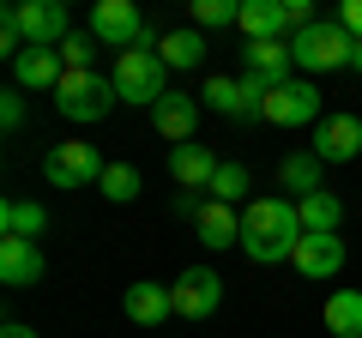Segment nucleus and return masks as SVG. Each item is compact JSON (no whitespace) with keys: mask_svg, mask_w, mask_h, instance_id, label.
<instances>
[{"mask_svg":"<svg viewBox=\"0 0 362 338\" xmlns=\"http://www.w3.org/2000/svg\"><path fill=\"white\" fill-rule=\"evenodd\" d=\"M302 242V218H296V199H247L242 206V254L254 266H278L290 260Z\"/></svg>","mask_w":362,"mask_h":338,"instance_id":"nucleus-1","label":"nucleus"},{"mask_svg":"<svg viewBox=\"0 0 362 338\" xmlns=\"http://www.w3.org/2000/svg\"><path fill=\"white\" fill-rule=\"evenodd\" d=\"M115 97L121 103H145V109H157L169 97V66H163V54L157 49H127V54H115Z\"/></svg>","mask_w":362,"mask_h":338,"instance_id":"nucleus-2","label":"nucleus"},{"mask_svg":"<svg viewBox=\"0 0 362 338\" xmlns=\"http://www.w3.org/2000/svg\"><path fill=\"white\" fill-rule=\"evenodd\" d=\"M350 49H356V37H350L338 18H320V25H308V30L290 37V61H296L302 73H332V66H350Z\"/></svg>","mask_w":362,"mask_h":338,"instance_id":"nucleus-3","label":"nucleus"},{"mask_svg":"<svg viewBox=\"0 0 362 338\" xmlns=\"http://www.w3.org/2000/svg\"><path fill=\"white\" fill-rule=\"evenodd\" d=\"M103 151L97 145H85V139H61V145H49L42 151V182L49 187H97L103 182Z\"/></svg>","mask_w":362,"mask_h":338,"instance_id":"nucleus-4","label":"nucleus"},{"mask_svg":"<svg viewBox=\"0 0 362 338\" xmlns=\"http://www.w3.org/2000/svg\"><path fill=\"white\" fill-rule=\"evenodd\" d=\"M121 97H115V78H103V73H66L61 78V91H54V109H61L66 121H103L109 109H115Z\"/></svg>","mask_w":362,"mask_h":338,"instance_id":"nucleus-5","label":"nucleus"},{"mask_svg":"<svg viewBox=\"0 0 362 338\" xmlns=\"http://www.w3.org/2000/svg\"><path fill=\"white\" fill-rule=\"evenodd\" d=\"M6 18L18 25V37H25L30 49H61V42L73 37V18H66L61 0H13Z\"/></svg>","mask_w":362,"mask_h":338,"instance_id":"nucleus-6","label":"nucleus"},{"mask_svg":"<svg viewBox=\"0 0 362 338\" xmlns=\"http://www.w3.org/2000/svg\"><path fill=\"white\" fill-rule=\"evenodd\" d=\"M90 37L103 42V49L127 54L133 42L145 37V18H139V6H133V0H97V6H90Z\"/></svg>","mask_w":362,"mask_h":338,"instance_id":"nucleus-7","label":"nucleus"},{"mask_svg":"<svg viewBox=\"0 0 362 338\" xmlns=\"http://www.w3.org/2000/svg\"><path fill=\"white\" fill-rule=\"evenodd\" d=\"M169 296H175V314L181 320H211L223 302V278L211 272V266H187V272L169 284Z\"/></svg>","mask_w":362,"mask_h":338,"instance_id":"nucleus-8","label":"nucleus"},{"mask_svg":"<svg viewBox=\"0 0 362 338\" xmlns=\"http://www.w3.org/2000/svg\"><path fill=\"white\" fill-rule=\"evenodd\" d=\"M259 121H272V127H320V91L308 78H290V85H278L266 97V115Z\"/></svg>","mask_w":362,"mask_h":338,"instance_id":"nucleus-9","label":"nucleus"},{"mask_svg":"<svg viewBox=\"0 0 362 338\" xmlns=\"http://www.w3.org/2000/svg\"><path fill=\"white\" fill-rule=\"evenodd\" d=\"M320 163H350V157L362 151V121L356 115H326L320 127H314V145H308Z\"/></svg>","mask_w":362,"mask_h":338,"instance_id":"nucleus-10","label":"nucleus"},{"mask_svg":"<svg viewBox=\"0 0 362 338\" xmlns=\"http://www.w3.org/2000/svg\"><path fill=\"white\" fill-rule=\"evenodd\" d=\"M290 266H296L302 278H314V284H326V278L344 272V242H338V235H302L296 254H290Z\"/></svg>","mask_w":362,"mask_h":338,"instance_id":"nucleus-11","label":"nucleus"},{"mask_svg":"<svg viewBox=\"0 0 362 338\" xmlns=\"http://www.w3.org/2000/svg\"><path fill=\"white\" fill-rule=\"evenodd\" d=\"M61 78H66V61H61V49H25L13 61V85L18 91H61Z\"/></svg>","mask_w":362,"mask_h":338,"instance_id":"nucleus-12","label":"nucleus"},{"mask_svg":"<svg viewBox=\"0 0 362 338\" xmlns=\"http://www.w3.org/2000/svg\"><path fill=\"white\" fill-rule=\"evenodd\" d=\"M42 272H49V260H42L37 242H18V235L0 242V284H6V290H30Z\"/></svg>","mask_w":362,"mask_h":338,"instance_id":"nucleus-13","label":"nucleus"},{"mask_svg":"<svg viewBox=\"0 0 362 338\" xmlns=\"http://www.w3.org/2000/svg\"><path fill=\"white\" fill-rule=\"evenodd\" d=\"M199 97H187V91H169L163 103L151 109V127L163 133V139H175V145H194V127H199Z\"/></svg>","mask_w":362,"mask_h":338,"instance_id":"nucleus-14","label":"nucleus"},{"mask_svg":"<svg viewBox=\"0 0 362 338\" xmlns=\"http://www.w3.org/2000/svg\"><path fill=\"white\" fill-rule=\"evenodd\" d=\"M169 175H175L181 194H211V175H218L211 145H175L169 151Z\"/></svg>","mask_w":362,"mask_h":338,"instance_id":"nucleus-15","label":"nucleus"},{"mask_svg":"<svg viewBox=\"0 0 362 338\" xmlns=\"http://www.w3.org/2000/svg\"><path fill=\"white\" fill-rule=\"evenodd\" d=\"M121 308H127L133 326H163L169 314H175V296H169V284H151V278H139V284L121 296Z\"/></svg>","mask_w":362,"mask_h":338,"instance_id":"nucleus-16","label":"nucleus"},{"mask_svg":"<svg viewBox=\"0 0 362 338\" xmlns=\"http://www.w3.org/2000/svg\"><path fill=\"white\" fill-rule=\"evenodd\" d=\"M242 30L247 42H272V37H290V6L284 0H242Z\"/></svg>","mask_w":362,"mask_h":338,"instance_id":"nucleus-17","label":"nucleus"},{"mask_svg":"<svg viewBox=\"0 0 362 338\" xmlns=\"http://www.w3.org/2000/svg\"><path fill=\"white\" fill-rule=\"evenodd\" d=\"M194 235H199V247H230V242H242V211L223 206V199H206L199 218H194Z\"/></svg>","mask_w":362,"mask_h":338,"instance_id":"nucleus-18","label":"nucleus"},{"mask_svg":"<svg viewBox=\"0 0 362 338\" xmlns=\"http://www.w3.org/2000/svg\"><path fill=\"white\" fill-rule=\"evenodd\" d=\"M242 61H247V73H259V78H272V85H290V37H272V42H247L242 49Z\"/></svg>","mask_w":362,"mask_h":338,"instance_id":"nucleus-19","label":"nucleus"},{"mask_svg":"<svg viewBox=\"0 0 362 338\" xmlns=\"http://www.w3.org/2000/svg\"><path fill=\"white\" fill-rule=\"evenodd\" d=\"M296 218H302V235H338V223H344V199L320 187V194L296 199Z\"/></svg>","mask_w":362,"mask_h":338,"instance_id":"nucleus-20","label":"nucleus"},{"mask_svg":"<svg viewBox=\"0 0 362 338\" xmlns=\"http://www.w3.org/2000/svg\"><path fill=\"white\" fill-rule=\"evenodd\" d=\"M320 157L314 151H290L284 163H278V187H284V194H296V199H308V194H320Z\"/></svg>","mask_w":362,"mask_h":338,"instance_id":"nucleus-21","label":"nucleus"},{"mask_svg":"<svg viewBox=\"0 0 362 338\" xmlns=\"http://www.w3.org/2000/svg\"><path fill=\"white\" fill-rule=\"evenodd\" d=\"M42 230H49V211H42L37 199H6V206H0V235H18V242H37Z\"/></svg>","mask_w":362,"mask_h":338,"instance_id":"nucleus-22","label":"nucleus"},{"mask_svg":"<svg viewBox=\"0 0 362 338\" xmlns=\"http://www.w3.org/2000/svg\"><path fill=\"white\" fill-rule=\"evenodd\" d=\"M326 332L332 338H362V290H332L326 296Z\"/></svg>","mask_w":362,"mask_h":338,"instance_id":"nucleus-23","label":"nucleus"},{"mask_svg":"<svg viewBox=\"0 0 362 338\" xmlns=\"http://www.w3.org/2000/svg\"><path fill=\"white\" fill-rule=\"evenodd\" d=\"M157 54H163V66H181V73H187V66L206 61V37H199V30H169V37L157 42Z\"/></svg>","mask_w":362,"mask_h":338,"instance_id":"nucleus-24","label":"nucleus"},{"mask_svg":"<svg viewBox=\"0 0 362 338\" xmlns=\"http://www.w3.org/2000/svg\"><path fill=\"white\" fill-rule=\"evenodd\" d=\"M97 194L115 199V206H127V199L139 194V169H133V163H109V169H103V182H97Z\"/></svg>","mask_w":362,"mask_h":338,"instance_id":"nucleus-25","label":"nucleus"},{"mask_svg":"<svg viewBox=\"0 0 362 338\" xmlns=\"http://www.w3.org/2000/svg\"><path fill=\"white\" fill-rule=\"evenodd\" d=\"M187 13H194V25H242V0H194V6H187Z\"/></svg>","mask_w":362,"mask_h":338,"instance_id":"nucleus-26","label":"nucleus"},{"mask_svg":"<svg viewBox=\"0 0 362 338\" xmlns=\"http://www.w3.org/2000/svg\"><path fill=\"white\" fill-rule=\"evenodd\" d=\"M242 194H247V169H242V163H218V175H211V199L235 206Z\"/></svg>","mask_w":362,"mask_h":338,"instance_id":"nucleus-27","label":"nucleus"},{"mask_svg":"<svg viewBox=\"0 0 362 338\" xmlns=\"http://www.w3.org/2000/svg\"><path fill=\"white\" fill-rule=\"evenodd\" d=\"M90 42H97V37H85V30H73V37L61 42V61H66V73H90Z\"/></svg>","mask_w":362,"mask_h":338,"instance_id":"nucleus-28","label":"nucleus"},{"mask_svg":"<svg viewBox=\"0 0 362 338\" xmlns=\"http://www.w3.org/2000/svg\"><path fill=\"white\" fill-rule=\"evenodd\" d=\"M0 127H6V133H18V127H25V91H18V85H13L6 97H0Z\"/></svg>","mask_w":362,"mask_h":338,"instance_id":"nucleus-29","label":"nucleus"},{"mask_svg":"<svg viewBox=\"0 0 362 338\" xmlns=\"http://www.w3.org/2000/svg\"><path fill=\"white\" fill-rule=\"evenodd\" d=\"M332 18H338V25H344V30H350V37H356V42H362V0H344V6H338V13H332Z\"/></svg>","mask_w":362,"mask_h":338,"instance_id":"nucleus-30","label":"nucleus"},{"mask_svg":"<svg viewBox=\"0 0 362 338\" xmlns=\"http://www.w3.org/2000/svg\"><path fill=\"white\" fill-rule=\"evenodd\" d=\"M0 338H37V326H25V320H6V326H0Z\"/></svg>","mask_w":362,"mask_h":338,"instance_id":"nucleus-31","label":"nucleus"},{"mask_svg":"<svg viewBox=\"0 0 362 338\" xmlns=\"http://www.w3.org/2000/svg\"><path fill=\"white\" fill-rule=\"evenodd\" d=\"M350 73H362V42H356V49H350Z\"/></svg>","mask_w":362,"mask_h":338,"instance_id":"nucleus-32","label":"nucleus"}]
</instances>
